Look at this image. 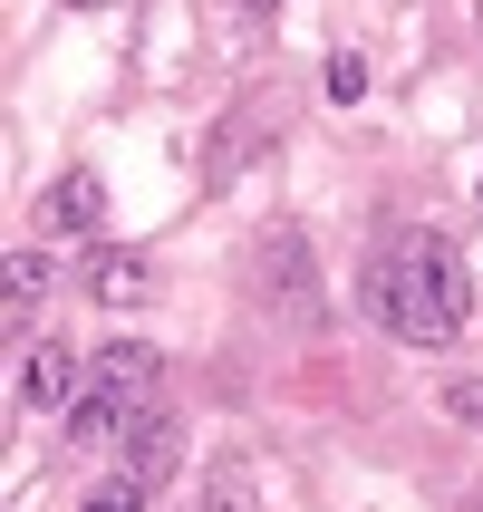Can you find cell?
Here are the masks:
<instances>
[{
    "label": "cell",
    "mask_w": 483,
    "mask_h": 512,
    "mask_svg": "<svg viewBox=\"0 0 483 512\" xmlns=\"http://www.w3.org/2000/svg\"><path fill=\"white\" fill-rule=\"evenodd\" d=\"M358 310L377 319V329H397L406 348H445L474 319V281H464V261L445 232H397L387 252H368V271H358Z\"/></svg>",
    "instance_id": "1"
},
{
    "label": "cell",
    "mask_w": 483,
    "mask_h": 512,
    "mask_svg": "<svg viewBox=\"0 0 483 512\" xmlns=\"http://www.w3.org/2000/svg\"><path fill=\"white\" fill-rule=\"evenodd\" d=\"M155 348H136V339H116V348H97L87 358V387H78V406H68V445H87V455H107V445H126V426H136L145 406H155Z\"/></svg>",
    "instance_id": "2"
},
{
    "label": "cell",
    "mask_w": 483,
    "mask_h": 512,
    "mask_svg": "<svg viewBox=\"0 0 483 512\" xmlns=\"http://www.w3.org/2000/svg\"><path fill=\"white\" fill-rule=\"evenodd\" d=\"M261 310L271 319H290V329H319V261H310V242L300 232H271L261 242Z\"/></svg>",
    "instance_id": "3"
},
{
    "label": "cell",
    "mask_w": 483,
    "mask_h": 512,
    "mask_svg": "<svg viewBox=\"0 0 483 512\" xmlns=\"http://www.w3.org/2000/svg\"><path fill=\"white\" fill-rule=\"evenodd\" d=\"M78 387H87V358H78L68 339H39V348L20 358V406H58V416H68Z\"/></svg>",
    "instance_id": "4"
},
{
    "label": "cell",
    "mask_w": 483,
    "mask_h": 512,
    "mask_svg": "<svg viewBox=\"0 0 483 512\" xmlns=\"http://www.w3.org/2000/svg\"><path fill=\"white\" fill-rule=\"evenodd\" d=\"M49 232H68V242H97V232H107V184L87 165L49 184Z\"/></svg>",
    "instance_id": "5"
},
{
    "label": "cell",
    "mask_w": 483,
    "mask_h": 512,
    "mask_svg": "<svg viewBox=\"0 0 483 512\" xmlns=\"http://www.w3.org/2000/svg\"><path fill=\"white\" fill-rule=\"evenodd\" d=\"M145 290H155V271H145V252H107V242L87 252V300H97V310H136Z\"/></svg>",
    "instance_id": "6"
},
{
    "label": "cell",
    "mask_w": 483,
    "mask_h": 512,
    "mask_svg": "<svg viewBox=\"0 0 483 512\" xmlns=\"http://www.w3.org/2000/svg\"><path fill=\"white\" fill-rule=\"evenodd\" d=\"M174 445H184V435H174V416H165V406H145L136 426H126V445H116V455H126V474H136V484H165V474H174Z\"/></svg>",
    "instance_id": "7"
},
{
    "label": "cell",
    "mask_w": 483,
    "mask_h": 512,
    "mask_svg": "<svg viewBox=\"0 0 483 512\" xmlns=\"http://www.w3.org/2000/svg\"><path fill=\"white\" fill-rule=\"evenodd\" d=\"M39 300H49V252H39V242H20V252H10V300H0V319H10V339H29V319H39Z\"/></svg>",
    "instance_id": "8"
},
{
    "label": "cell",
    "mask_w": 483,
    "mask_h": 512,
    "mask_svg": "<svg viewBox=\"0 0 483 512\" xmlns=\"http://www.w3.org/2000/svg\"><path fill=\"white\" fill-rule=\"evenodd\" d=\"M203 512H261L252 474H242V464H213V474H203Z\"/></svg>",
    "instance_id": "9"
},
{
    "label": "cell",
    "mask_w": 483,
    "mask_h": 512,
    "mask_svg": "<svg viewBox=\"0 0 483 512\" xmlns=\"http://www.w3.org/2000/svg\"><path fill=\"white\" fill-rule=\"evenodd\" d=\"M329 97H339V107H358V97H368V58H358V49L329 58Z\"/></svg>",
    "instance_id": "10"
},
{
    "label": "cell",
    "mask_w": 483,
    "mask_h": 512,
    "mask_svg": "<svg viewBox=\"0 0 483 512\" xmlns=\"http://www.w3.org/2000/svg\"><path fill=\"white\" fill-rule=\"evenodd\" d=\"M445 416L483 435V377H445Z\"/></svg>",
    "instance_id": "11"
},
{
    "label": "cell",
    "mask_w": 483,
    "mask_h": 512,
    "mask_svg": "<svg viewBox=\"0 0 483 512\" xmlns=\"http://www.w3.org/2000/svg\"><path fill=\"white\" fill-rule=\"evenodd\" d=\"M78 512H145V484H136V474H116V484H97Z\"/></svg>",
    "instance_id": "12"
},
{
    "label": "cell",
    "mask_w": 483,
    "mask_h": 512,
    "mask_svg": "<svg viewBox=\"0 0 483 512\" xmlns=\"http://www.w3.org/2000/svg\"><path fill=\"white\" fill-rule=\"evenodd\" d=\"M68 10H116V0H68Z\"/></svg>",
    "instance_id": "13"
},
{
    "label": "cell",
    "mask_w": 483,
    "mask_h": 512,
    "mask_svg": "<svg viewBox=\"0 0 483 512\" xmlns=\"http://www.w3.org/2000/svg\"><path fill=\"white\" fill-rule=\"evenodd\" d=\"M242 10H281V0H242Z\"/></svg>",
    "instance_id": "14"
}]
</instances>
